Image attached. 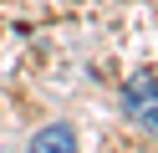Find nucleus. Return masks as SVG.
Here are the masks:
<instances>
[{"mask_svg": "<svg viewBox=\"0 0 158 153\" xmlns=\"http://www.w3.org/2000/svg\"><path fill=\"white\" fill-rule=\"evenodd\" d=\"M123 107H127V117H138L158 138V82L153 77H133V82H127V87H123Z\"/></svg>", "mask_w": 158, "mask_h": 153, "instance_id": "nucleus-1", "label": "nucleus"}, {"mask_svg": "<svg viewBox=\"0 0 158 153\" xmlns=\"http://www.w3.org/2000/svg\"><path fill=\"white\" fill-rule=\"evenodd\" d=\"M26 153H77V133L66 128V122H46V128L31 138Z\"/></svg>", "mask_w": 158, "mask_h": 153, "instance_id": "nucleus-2", "label": "nucleus"}]
</instances>
